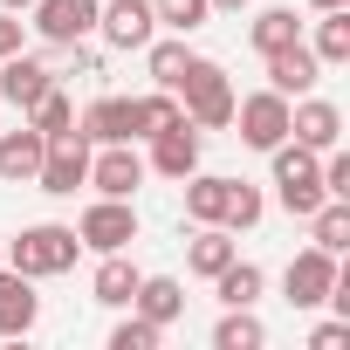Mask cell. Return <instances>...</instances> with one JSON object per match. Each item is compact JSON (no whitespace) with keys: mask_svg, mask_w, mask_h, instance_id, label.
I'll return each instance as SVG.
<instances>
[{"mask_svg":"<svg viewBox=\"0 0 350 350\" xmlns=\"http://www.w3.org/2000/svg\"><path fill=\"white\" fill-rule=\"evenodd\" d=\"M261 343H268V329H261L254 309H227L213 323V350H261Z\"/></svg>","mask_w":350,"mask_h":350,"instance_id":"cell-26","label":"cell"},{"mask_svg":"<svg viewBox=\"0 0 350 350\" xmlns=\"http://www.w3.org/2000/svg\"><path fill=\"white\" fill-rule=\"evenodd\" d=\"M261 213H268V200H261V186H247V179H234V193H227V234H247V227H261Z\"/></svg>","mask_w":350,"mask_h":350,"instance_id":"cell-30","label":"cell"},{"mask_svg":"<svg viewBox=\"0 0 350 350\" xmlns=\"http://www.w3.org/2000/svg\"><path fill=\"white\" fill-rule=\"evenodd\" d=\"M0 8H8V14H28V8H35V0H0Z\"/></svg>","mask_w":350,"mask_h":350,"instance_id":"cell-37","label":"cell"},{"mask_svg":"<svg viewBox=\"0 0 350 350\" xmlns=\"http://www.w3.org/2000/svg\"><path fill=\"white\" fill-rule=\"evenodd\" d=\"M137 282H144V275H137V261H131V254H103V261H96V275H90V295H96L103 309H131Z\"/></svg>","mask_w":350,"mask_h":350,"instance_id":"cell-20","label":"cell"},{"mask_svg":"<svg viewBox=\"0 0 350 350\" xmlns=\"http://www.w3.org/2000/svg\"><path fill=\"white\" fill-rule=\"evenodd\" d=\"M131 309H137L144 323H158V329H172V323L186 316V288L172 282V275H144V282H137V295H131Z\"/></svg>","mask_w":350,"mask_h":350,"instance_id":"cell-19","label":"cell"},{"mask_svg":"<svg viewBox=\"0 0 350 350\" xmlns=\"http://www.w3.org/2000/svg\"><path fill=\"white\" fill-rule=\"evenodd\" d=\"M309 8H316V14H323V8H350V0H309Z\"/></svg>","mask_w":350,"mask_h":350,"instance_id":"cell-38","label":"cell"},{"mask_svg":"<svg viewBox=\"0 0 350 350\" xmlns=\"http://www.w3.org/2000/svg\"><path fill=\"white\" fill-rule=\"evenodd\" d=\"M14 49H21V21H14V14H8V8H0V62H8V55H14Z\"/></svg>","mask_w":350,"mask_h":350,"instance_id":"cell-35","label":"cell"},{"mask_svg":"<svg viewBox=\"0 0 350 350\" xmlns=\"http://www.w3.org/2000/svg\"><path fill=\"white\" fill-rule=\"evenodd\" d=\"M323 193L329 200H350V158L343 151H323Z\"/></svg>","mask_w":350,"mask_h":350,"instance_id":"cell-33","label":"cell"},{"mask_svg":"<svg viewBox=\"0 0 350 350\" xmlns=\"http://www.w3.org/2000/svg\"><path fill=\"white\" fill-rule=\"evenodd\" d=\"M144 172H158V179H186V172H200V131H193V124L151 131V158H144Z\"/></svg>","mask_w":350,"mask_h":350,"instance_id":"cell-14","label":"cell"},{"mask_svg":"<svg viewBox=\"0 0 350 350\" xmlns=\"http://www.w3.org/2000/svg\"><path fill=\"white\" fill-rule=\"evenodd\" d=\"M336 275H343V268H336V254H323V247L309 241V247L282 268V288H288V302H295V309H323V302H329V288H336Z\"/></svg>","mask_w":350,"mask_h":350,"instance_id":"cell-7","label":"cell"},{"mask_svg":"<svg viewBox=\"0 0 350 350\" xmlns=\"http://www.w3.org/2000/svg\"><path fill=\"white\" fill-rule=\"evenodd\" d=\"M90 186H96L103 200H131V193L144 186V158H137L131 144H96V151H90Z\"/></svg>","mask_w":350,"mask_h":350,"instance_id":"cell-10","label":"cell"},{"mask_svg":"<svg viewBox=\"0 0 350 350\" xmlns=\"http://www.w3.org/2000/svg\"><path fill=\"white\" fill-rule=\"evenodd\" d=\"M28 124H35L42 137H55V131H69V124H76V103H69V96H62V90L49 83V90H42V96L28 103Z\"/></svg>","mask_w":350,"mask_h":350,"instance_id":"cell-29","label":"cell"},{"mask_svg":"<svg viewBox=\"0 0 350 350\" xmlns=\"http://www.w3.org/2000/svg\"><path fill=\"white\" fill-rule=\"evenodd\" d=\"M76 241L83 247H96V254H124L131 241H137V206L131 200H90L83 206V220H76Z\"/></svg>","mask_w":350,"mask_h":350,"instance_id":"cell-5","label":"cell"},{"mask_svg":"<svg viewBox=\"0 0 350 350\" xmlns=\"http://www.w3.org/2000/svg\"><path fill=\"white\" fill-rule=\"evenodd\" d=\"M96 35L110 49H144L158 35V14H151V0H110V8H96Z\"/></svg>","mask_w":350,"mask_h":350,"instance_id":"cell-11","label":"cell"},{"mask_svg":"<svg viewBox=\"0 0 350 350\" xmlns=\"http://www.w3.org/2000/svg\"><path fill=\"white\" fill-rule=\"evenodd\" d=\"M309 241H316L323 254H343V247H350V200H323V206L309 213Z\"/></svg>","mask_w":350,"mask_h":350,"instance_id":"cell-25","label":"cell"},{"mask_svg":"<svg viewBox=\"0 0 350 350\" xmlns=\"http://www.w3.org/2000/svg\"><path fill=\"white\" fill-rule=\"evenodd\" d=\"M76 254H83L76 227H55V220H42V227H21V234L8 241V268H21V275H35V282H49V275H69V268H76Z\"/></svg>","mask_w":350,"mask_h":350,"instance_id":"cell-3","label":"cell"},{"mask_svg":"<svg viewBox=\"0 0 350 350\" xmlns=\"http://www.w3.org/2000/svg\"><path fill=\"white\" fill-rule=\"evenodd\" d=\"M131 103H137V137L186 124V110H179V96H172V90H158V96H131Z\"/></svg>","mask_w":350,"mask_h":350,"instance_id":"cell-31","label":"cell"},{"mask_svg":"<svg viewBox=\"0 0 350 350\" xmlns=\"http://www.w3.org/2000/svg\"><path fill=\"white\" fill-rule=\"evenodd\" d=\"M206 8H213V14H241V8H247V0H206Z\"/></svg>","mask_w":350,"mask_h":350,"instance_id":"cell-36","label":"cell"},{"mask_svg":"<svg viewBox=\"0 0 350 350\" xmlns=\"http://www.w3.org/2000/svg\"><path fill=\"white\" fill-rule=\"evenodd\" d=\"M247 42H254V55H275V49L302 42V21H295V8H261V14H254V28H247Z\"/></svg>","mask_w":350,"mask_h":350,"instance_id":"cell-24","label":"cell"},{"mask_svg":"<svg viewBox=\"0 0 350 350\" xmlns=\"http://www.w3.org/2000/svg\"><path fill=\"white\" fill-rule=\"evenodd\" d=\"M234 124H241V144H254V151H275V144L288 137V96H275V90L234 96Z\"/></svg>","mask_w":350,"mask_h":350,"instance_id":"cell-6","label":"cell"},{"mask_svg":"<svg viewBox=\"0 0 350 350\" xmlns=\"http://www.w3.org/2000/svg\"><path fill=\"white\" fill-rule=\"evenodd\" d=\"M0 261H8V241H0Z\"/></svg>","mask_w":350,"mask_h":350,"instance_id":"cell-39","label":"cell"},{"mask_svg":"<svg viewBox=\"0 0 350 350\" xmlns=\"http://www.w3.org/2000/svg\"><path fill=\"white\" fill-rule=\"evenodd\" d=\"M261 62H268V90H275V96H288V103H295V96H309V90H316V76H323V62L309 55V42H288V49H275V55H261Z\"/></svg>","mask_w":350,"mask_h":350,"instance_id":"cell-15","label":"cell"},{"mask_svg":"<svg viewBox=\"0 0 350 350\" xmlns=\"http://www.w3.org/2000/svg\"><path fill=\"white\" fill-rule=\"evenodd\" d=\"M96 8L103 0H35V35L49 42V49H69V42H83V35H96Z\"/></svg>","mask_w":350,"mask_h":350,"instance_id":"cell-8","label":"cell"},{"mask_svg":"<svg viewBox=\"0 0 350 350\" xmlns=\"http://www.w3.org/2000/svg\"><path fill=\"white\" fill-rule=\"evenodd\" d=\"M151 14H158V28H172V35H200V28L213 21L206 0H151Z\"/></svg>","mask_w":350,"mask_h":350,"instance_id":"cell-28","label":"cell"},{"mask_svg":"<svg viewBox=\"0 0 350 350\" xmlns=\"http://www.w3.org/2000/svg\"><path fill=\"white\" fill-rule=\"evenodd\" d=\"M186 220L193 227H220L227 220V193H234V179H220V172H186Z\"/></svg>","mask_w":350,"mask_h":350,"instance_id":"cell-18","label":"cell"},{"mask_svg":"<svg viewBox=\"0 0 350 350\" xmlns=\"http://www.w3.org/2000/svg\"><path fill=\"white\" fill-rule=\"evenodd\" d=\"M76 131H83L90 144H137V103H131V96H96V103L76 117Z\"/></svg>","mask_w":350,"mask_h":350,"instance_id":"cell-13","label":"cell"},{"mask_svg":"<svg viewBox=\"0 0 350 350\" xmlns=\"http://www.w3.org/2000/svg\"><path fill=\"white\" fill-rule=\"evenodd\" d=\"M42 323V295H35V275L0 261V336H28Z\"/></svg>","mask_w":350,"mask_h":350,"instance_id":"cell-12","label":"cell"},{"mask_svg":"<svg viewBox=\"0 0 350 350\" xmlns=\"http://www.w3.org/2000/svg\"><path fill=\"white\" fill-rule=\"evenodd\" d=\"M288 137H295L302 151H336V144H343V110L323 103V96H295V103H288Z\"/></svg>","mask_w":350,"mask_h":350,"instance_id":"cell-9","label":"cell"},{"mask_svg":"<svg viewBox=\"0 0 350 350\" xmlns=\"http://www.w3.org/2000/svg\"><path fill=\"white\" fill-rule=\"evenodd\" d=\"M350 343V316H336V323H316L309 329V350H343Z\"/></svg>","mask_w":350,"mask_h":350,"instance_id":"cell-34","label":"cell"},{"mask_svg":"<svg viewBox=\"0 0 350 350\" xmlns=\"http://www.w3.org/2000/svg\"><path fill=\"white\" fill-rule=\"evenodd\" d=\"M49 83H55V69H49V62H35V55H21V49L0 62V103H14V110H28Z\"/></svg>","mask_w":350,"mask_h":350,"instance_id":"cell-17","label":"cell"},{"mask_svg":"<svg viewBox=\"0 0 350 350\" xmlns=\"http://www.w3.org/2000/svg\"><path fill=\"white\" fill-rule=\"evenodd\" d=\"M268 158H275V200H282V213H288V220H309V213L329 200V193H323V151H302L295 137H282Z\"/></svg>","mask_w":350,"mask_h":350,"instance_id":"cell-1","label":"cell"},{"mask_svg":"<svg viewBox=\"0 0 350 350\" xmlns=\"http://www.w3.org/2000/svg\"><path fill=\"white\" fill-rule=\"evenodd\" d=\"M42 151H49V137H42L35 124L8 131V137H0V179H8V186H35V172H42Z\"/></svg>","mask_w":350,"mask_h":350,"instance_id":"cell-16","label":"cell"},{"mask_svg":"<svg viewBox=\"0 0 350 350\" xmlns=\"http://www.w3.org/2000/svg\"><path fill=\"white\" fill-rule=\"evenodd\" d=\"M261 288H268V275H261L254 261H241V254H234V261L213 275V295H220V309H254V302H261Z\"/></svg>","mask_w":350,"mask_h":350,"instance_id":"cell-21","label":"cell"},{"mask_svg":"<svg viewBox=\"0 0 350 350\" xmlns=\"http://www.w3.org/2000/svg\"><path fill=\"white\" fill-rule=\"evenodd\" d=\"M144 62H151V83H158V90H179L193 49H186V42H158V35H151V42H144Z\"/></svg>","mask_w":350,"mask_h":350,"instance_id":"cell-27","label":"cell"},{"mask_svg":"<svg viewBox=\"0 0 350 350\" xmlns=\"http://www.w3.org/2000/svg\"><path fill=\"white\" fill-rule=\"evenodd\" d=\"M309 55H316L323 69H343V62H350V8H323V21H316V42H309Z\"/></svg>","mask_w":350,"mask_h":350,"instance_id":"cell-23","label":"cell"},{"mask_svg":"<svg viewBox=\"0 0 350 350\" xmlns=\"http://www.w3.org/2000/svg\"><path fill=\"white\" fill-rule=\"evenodd\" d=\"M158 343H165V329L144 323V316H124V323L110 329V350H158Z\"/></svg>","mask_w":350,"mask_h":350,"instance_id":"cell-32","label":"cell"},{"mask_svg":"<svg viewBox=\"0 0 350 350\" xmlns=\"http://www.w3.org/2000/svg\"><path fill=\"white\" fill-rule=\"evenodd\" d=\"M90 151H96V144H90L76 124H69V131H55V137H49V151H42L35 186H42V193H55V200H69L76 186H90Z\"/></svg>","mask_w":350,"mask_h":350,"instance_id":"cell-4","label":"cell"},{"mask_svg":"<svg viewBox=\"0 0 350 350\" xmlns=\"http://www.w3.org/2000/svg\"><path fill=\"white\" fill-rule=\"evenodd\" d=\"M179 110H186V124L193 131H220V124H234V83H227V69L220 62H206V55H193L186 62V76H179Z\"/></svg>","mask_w":350,"mask_h":350,"instance_id":"cell-2","label":"cell"},{"mask_svg":"<svg viewBox=\"0 0 350 350\" xmlns=\"http://www.w3.org/2000/svg\"><path fill=\"white\" fill-rule=\"evenodd\" d=\"M234 254H241V247H234V234H227V227H193V241H186V268H193V275H206V282H213Z\"/></svg>","mask_w":350,"mask_h":350,"instance_id":"cell-22","label":"cell"}]
</instances>
